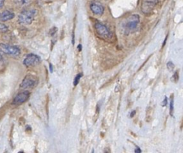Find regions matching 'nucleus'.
Here are the masks:
<instances>
[{
	"mask_svg": "<svg viewBox=\"0 0 183 153\" xmlns=\"http://www.w3.org/2000/svg\"><path fill=\"white\" fill-rule=\"evenodd\" d=\"M4 2H5V0H0V8H2L3 7Z\"/></svg>",
	"mask_w": 183,
	"mask_h": 153,
	"instance_id": "f3484780",
	"label": "nucleus"
},
{
	"mask_svg": "<svg viewBox=\"0 0 183 153\" xmlns=\"http://www.w3.org/2000/svg\"><path fill=\"white\" fill-rule=\"evenodd\" d=\"M167 67L169 70V71H172V70L174 69V67H175V66H174V63L171 62V61H169V62L167 64Z\"/></svg>",
	"mask_w": 183,
	"mask_h": 153,
	"instance_id": "4468645a",
	"label": "nucleus"
},
{
	"mask_svg": "<svg viewBox=\"0 0 183 153\" xmlns=\"http://www.w3.org/2000/svg\"><path fill=\"white\" fill-rule=\"evenodd\" d=\"M140 23V17L137 14H133L129 17L126 24H125V29L128 32H134L137 29Z\"/></svg>",
	"mask_w": 183,
	"mask_h": 153,
	"instance_id": "39448f33",
	"label": "nucleus"
},
{
	"mask_svg": "<svg viewBox=\"0 0 183 153\" xmlns=\"http://www.w3.org/2000/svg\"><path fill=\"white\" fill-rule=\"evenodd\" d=\"M158 2V0H143L140 9L144 14H150L152 12Z\"/></svg>",
	"mask_w": 183,
	"mask_h": 153,
	"instance_id": "7ed1b4c3",
	"label": "nucleus"
},
{
	"mask_svg": "<svg viewBox=\"0 0 183 153\" xmlns=\"http://www.w3.org/2000/svg\"><path fill=\"white\" fill-rule=\"evenodd\" d=\"M82 75H83L82 73L77 74V76L75 77V78H74V86H77V85H78L79 81H80V79H81V78L82 77Z\"/></svg>",
	"mask_w": 183,
	"mask_h": 153,
	"instance_id": "f8f14e48",
	"label": "nucleus"
},
{
	"mask_svg": "<svg viewBox=\"0 0 183 153\" xmlns=\"http://www.w3.org/2000/svg\"><path fill=\"white\" fill-rule=\"evenodd\" d=\"M0 51L11 56H18L20 54V50L16 46L0 43Z\"/></svg>",
	"mask_w": 183,
	"mask_h": 153,
	"instance_id": "20e7f679",
	"label": "nucleus"
},
{
	"mask_svg": "<svg viewBox=\"0 0 183 153\" xmlns=\"http://www.w3.org/2000/svg\"><path fill=\"white\" fill-rule=\"evenodd\" d=\"M14 17H15V14L8 10L0 13V21H2V22L10 20V19H13Z\"/></svg>",
	"mask_w": 183,
	"mask_h": 153,
	"instance_id": "9d476101",
	"label": "nucleus"
},
{
	"mask_svg": "<svg viewBox=\"0 0 183 153\" xmlns=\"http://www.w3.org/2000/svg\"><path fill=\"white\" fill-rule=\"evenodd\" d=\"M14 3L19 7H25L30 5L32 0H12Z\"/></svg>",
	"mask_w": 183,
	"mask_h": 153,
	"instance_id": "9b49d317",
	"label": "nucleus"
},
{
	"mask_svg": "<svg viewBox=\"0 0 183 153\" xmlns=\"http://www.w3.org/2000/svg\"><path fill=\"white\" fill-rule=\"evenodd\" d=\"M173 113H174V99H171L170 101V115L173 116Z\"/></svg>",
	"mask_w": 183,
	"mask_h": 153,
	"instance_id": "2eb2a0df",
	"label": "nucleus"
},
{
	"mask_svg": "<svg viewBox=\"0 0 183 153\" xmlns=\"http://www.w3.org/2000/svg\"><path fill=\"white\" fill-rule=\"evenodd\" d=\"M38 80L35 76L32 75H28L23 78L20 84L21 88H31L37 85Z\"/></svg>",
	"mask_w": 183,
	"mask_h": 153,
	"instance_id": "423d86ee",
	"label": "nucleus"
},
{
	"mask_svg": "<svg viewBox=\"0 0 183 153\" xmlns=\"http://www.w3.org/2000/svg\"><path fill=\"white\" fill-rule=\"evenodd\" d=\"M134 152H141V150H140L139 148H137V149H135Z\"/></svg>",
	"mask_w": 183,
	"mask_h": 153,
	"instance_id": "aec40b11",
	"label": "nucleus"
},
{
	"mask_svg": "<svg viewBox=\"0 0 183 153\" xmlns=\"http://www.w3.org/2000/svg\"><path fill=\"white\" fill-rule=\"evenodd\" d=\"M30 96V93L29 91H23V92L19 93L14 99L12 104L15 105H20L21 104L24 103L28 100Z\"/></svg>",
	"mask_w": 183,
	"mask_h": 153,
	"instance_id": "0eeeda50",
	"label": "nucleus"
},
{
	"mask_svg": "<svg viewBox=\"0 0 183 153\" xmlns=\"http://www.w3.org/2000/svg\"><path fill=\"white\" fill-rule=\"evenodd\" d=\"M40 57L35 54H29L26 57L23 61V64L26 67H33L38 65L40 63Z\"/></svg>",
	"mask_w": 183,
	"mask_h": 153,
	"instance_id": "6e6552de",
	"label": "nucleus"
},
{
	"mask_svg": "<svg viewBox=\"0 0 183 153\" xmlns=\"http://www.w3.org/2000/svg\"><path fill=\"white\" fill-rule=\"evenodd\" d=\"M8 30V27L7 26H5V24H3L2 22H0V32H6Z\"/></svg>",
	"mask_w": 183,
	"mask_h": 153,
	"instance_id": "ddd939ff",
	"label": "nucleus"
},
{
	"mask_svg": "<svg viewBox=\"0 0 183 153\" xmlns=\"http://www.w3.org/2000/svg\"><path fill=\"white\" fill-rule=\"evenodd\" d=\"M81 50H82V46H81V44H79L78 45V50H79V51H81Z\"/></svg>",
	"mask_w": 183,
	"mask_h": 153,
	"instance_id": "412c9836",
	"label": "nucleus"
},
{
	"mask_svg": "<svg viewBox=\"0 0 183 153\" xmlns=\"http://www.w3.org/2000/svg\"><path fill=\"white\" fill-rule=\"evenodd\" d=\"M36 9H28L23 11L18 17V21L20 24L29 25L32 22L37 15Z\"/></svg>",
	"mask_w": 183,
	"mask_h": 153,
	"instance_id": "f257e3e1",
	"label": "nucleus"
},
{
	"mask_svg": "<svg viewBox=\"0 0 183 153\" xmlns=\"http://www.w3.org/2000/svg\"><path fill=\"white\" fill-rule=\"evenodd\" d=\"M95 29L96 31L97 34L99 36L106 39H110L112 37V33L109 30L107 27L105 25L102 24L101 22H97L95 24Z\"/></svg>",
	"mask_w": 183,
	"mask_h": 153,
	"instance_id": "f03ea898",
	"label": "nucleus"
},
{
	"mask_svg": "<svg viewBox=\"0 0 183 153\" xmlns=\"http://www.w3.org/2000/svg\"><path fill=\"white\" fill-rule=\"evenodd\" d=\"M2 55L0 54V61H2Z\"/></svg>",
	"mask_w": 183,
	"mask_h": 153,
	"instance_id": "4be33fe9",
	"label": "nucleus"
},
{
	"mask_svg": "<svg viewBox=\"0 0 183 153\" xmlns=\"http://www.w3.org/2000/svg\"><path fill=\"white\" fill-rule=\"evenodd\" d=\"M135 113H136V111H132V113H131V117H133V116H134Z\"/></svg>",
	"mask_w": 183,
	"mask_h": 153,
	"instance_id": "6ab92c4d",
	"label": "nucleus"
},
{
	"mask_svg": "<svg viewBox=\"0 0 183 153\" xmlns=\"http://www.w3.org/2000/svg\"><path fill=\"white\" fill-rule=\"evenodd\" d=\"M56 32H57V29H56V27H53V29H51V30L50 31V35H51V36H53L54 34L56 33Z\"/></svg>",
	"mask_w": 183,
	"mask_h": 153,
	"instance_id": "dca6fc26",
	"label": "nucleus"
},
{
	"mask_svg": "<svg viewBox=\"0 0 183 153\" xmlns=\"http://www.w3.org/2000/svg\"><path fill=\"white\" fill-rule=\"evenodd\" d=\"M90 10L92 11V12L95 15H98V16H101V15L104 14L105 12V8L99 2H92L90 4Z\"/></svg>",
	"mask_w": 183,
	"mask_h": 153,
	"instance_id": "1a4fd4ad",
	"label": "nucleus"
},
{
	"mask_svg": "<svg viewBox=\"0 0 183 153\" xmlns=\"http://www.w3.org/2000/svg\"><path fill=\"white\" fill-rule=\"evenodd\" d=\"M166 105H167V97L164 98V102H163L162 103V106H166Z\"/></svg>",
	"mask_w": 183,
	"mask_h": 153,
	"instance_id": "a211bd4d",
	"label": "nucleus"
}]
</instances>
